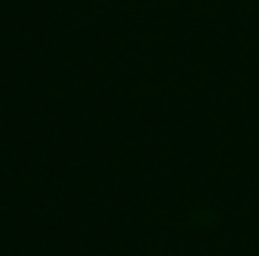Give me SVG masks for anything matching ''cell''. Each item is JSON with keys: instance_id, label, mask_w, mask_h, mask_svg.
Listing matches in <instances>:
<instances>
[]
</instances>
